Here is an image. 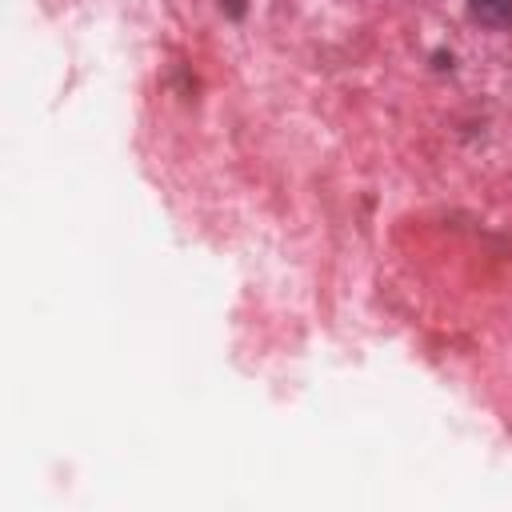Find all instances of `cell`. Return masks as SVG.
Listing matches in <instances>:
<instances>
[{"instance_id": "2", "label": "cell", "mask_w": 512, "mask_h": 512, "mask_svg": "<svg viewBox=\"0 0 512 512\" xmlns=\"http://www.w3.org/2000/svg\"><path fill=\"white\" fill-rule=\"evenodd\" d=\"M220 8H228V16H244V0H220Z\"/></svg>"}, {"instance_id": "1", "label": "cell", "mask_w": 512, "mask_h": 512, "mask_svg": "<svg viewBox=\"0 0 512 512\" xmlns=\"http://www.w3.org/2000/svg\"><path fill=\"white\" fill-rule=\"evenodd\" d=\"M468 8H472V16L480 20V24H508L512 20V0H468Z\"/></svg>"}]
</instances>
